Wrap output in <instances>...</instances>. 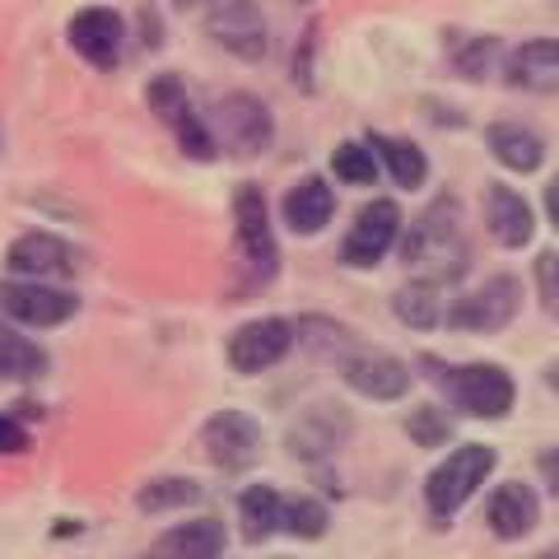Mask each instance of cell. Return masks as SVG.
<instances>
[{
    "instance_id": "cell-32",
    "label": "cell",
    "mask_w": 559,
    "mask_h": 559,
    "mask_svg": "<svg viewBox=\"0 0 559 559\" xmlns=\"http://www.w3.org/2000/svg\"><path fill=\"white\" fill-rule=\"evenodd\" d=\"M406 433L415 448H448L452 439V415L443 406H415L406 415Z\"/></svg>"
},
{
    "instance_id": "cell-16",
    "label": "cell",
    "mask_w": 559,
    "mask_h": 559,
    "mask_svg": "<svg viewBox=\"0 0 559 559\" xmlns=\"http://www.w3.org/2000/svg\"><path fill=\"white\" fill-rule=\"evenodd\" d=\"M5 266L14 280H61L75 271V252L57 234H24L5 248Z\"/></svg>"
},
{
    "instance_id": "cell-38",
    "label": "cell",
    "mask_w": 559,
    "mask_h": 559,
    "mask_svg": "<svg viewBox=\"0 0 559 559\" xmlns=\"http://www.w3.org/2000/svg\"><path fill=\"white\" fill-rule=\"evenodd\" d=\"M536 559H559V540H555V546H546V550H540Z\"/></svg>"
},
{
    "instance_id": "cell-18",
    "label": "cell",
    "mask_w": 559,
    "mask_h": 559,
    "mask_svg": "<svg viewBox=\"0 0 559 559\" xmlns=\"http://www.w3.org/2000/svg\"><path fill=\"white\" fill-rule=\"evenodd\" d=\"M503 80L527 94L559 90V38H527L503 57Z\"/></svg>"
},
{
    "instance_id": "cell-34",
    "label": "cell",
    "mask_w": 559,
    "mask_h": 559,
    "mask_svg": "<svg viewBox=\"0 0 559 559\" xmlns=\"http://www.w3.org/2000/svg\"><path fill=\"white\" fill-rule=\"evenodd\" d=\"M536 476H540V485L550 489V495L559 499V448H546L536 457Z\"/></svg>"
},
{
    "instance_id": "cell-28",
    "label": "cell",
    "mask_w": 559,
    "mask_h": 559,
    "mask_svg": "<svg viewBox=\"0 0 559 559\" xmlns=\"http://www.w3.org/2000/svg\"><path fill=\"white\" fill-rule=\"evenodd\" d=\"M331 173H336V182H345V187H373L382 164L369 150V140H341V145L331 150Z\"/></svg>"
},
{
    "instance_id": "cell-37",
    "label": "cell",
    "mask_w": 559,
    "mask_h": 559,
    "mask_svg": "<svg viewBox=\"0 0 559 559\" xmlns=\"http://www.w3.org/2000/svg\"><path fill=\"white\" fill-rule=\"evenodd\" d=\"M546 382H550V392H559V364H550V369H546Z\"/></svg>"
},
{
    "instance_id": "cell-21",
    "label": "cell",
    "mask_w": 559,
    "mask_h": 559,
    "mask_svg": "<svg viewBox=\"0 0 559 559\" xmlns=\"http://www.w3.org/2000/svg\"><path fill=\"white\" fill-rule=\"evenodd\" d=\"M485 145L495 154L499 168L522 173V178L546 164V140H540L532 127H522V121H495V127H485Z\"/></svg>"
},
{
    "instance_id": "cell-20",
    "label": "cell",
    "mask_w": 559,
    "mask_h": 559,
    "mask_svg": "<svg viewBox=\"0 0 559 559\" xmlns=\"http://www.w3.org/2000/svg\"><path fill=\"white\" fill-rule=\"evenodd\" d=\"M229 546L219 518H187L154 540V559H219Z\"/></svg>"
},
{
    "instance_id": "cell-12",
    "label": "cell",
    "mask_w": 559,
    "mask_h": 559,
    "mask_svg": "<svg viewBox=\"0 0 559 559\" xmlns=\"http://www.w3.org/2000/svg\"><path fill=\"white\" fill-rule=\"evenodd\" d=\"M66 38H70V47H75L80 61H90L94 70H117L121 47H127V20L108 5H90L70 20Z\"/></svg>"
},
{
    "instance_id": "cell-30",
    "label": "cell",
    "mask_w": 559,
    "mask_h": 559,
    "mask_svg": "<svg viewBox=\"0 0 559 559\" xmlns=\"http://www.w3.org/2000/svg\"><path fill=\"white\" fill-rule=\"evenodd\" d=\"M145 103H150V112L164 121V127H173L187 108H191V98H187V84L173 75V70H164V75H154L150 80V90H145Z\"/></svg>"
},
{
    "instance_id": "cell-39",
    "label": "cell",
    "mask_w": 559,
    "mask_h": 559,
    "mask_svg": "<svg viewBox=\"0 0 559 559\" xmlns=\"http://www.w3.org/2000/svg\"><path fill=\"white\" fill-rule=\"evenodd\" d=\"M299 5H312V0H299Z\"/></svg>"
},
{
    "instance_id": "cell-4",
    "label": "cell",
    "mask_w": 559,
    "mask_h": 559,
    "mask_svg": "<svg viewBox=\"0 0 559 559\" xmlns=\"http://www.w3.org/2000/svg\"><path fill=\"white\" fill-rule=\"evenodd\" d=\"M234 242H238V261L248 271L252 285H266L280 271V242L271 229V205L266 191L257 182H238L234 191Z\"/></svg>"
},
{
    "instance_id": "cell-11",
    "label": "cell",
    "mask_w": 559,
    "mask_h": 559,
    "mask_svg": "<svg viewBox=\"0 0 559 559\" xmlns=\"http://www.w3.org/2000/svg\"><path fill=\"white\" fill-rule=\"evenodd\" d=\"M294 341H299L294 336V322H285V318H252L229 336V369L242 373V378H257V373L275 369V364L294 349Z\"/></svg>"
},
{
    "instance_id": "cell-6",
    "label": "cell",
    "mask_w": 559,
    "mask_h": 559,
    "mask_svg": "<svg viewBox=\"0 0 559 559\" xmlns=\"http://www.w3.org/2000/svg\"><path fill=\"white\" fill-rule=\"evenodd\" d=\"M271 140H275V117L266 98L238 90L215 103V145L229 150L234 159H257V154L271 150Z\"/></svg>"
},
{
    "instance_id": "cell-13",
    "label": "cell",
    "mask_w": 559,
    "mask_h": 559,
    "mask_svg": "<svg viewBox=\"0 0 559 559\" xmlns=\"http://www.w3.org/2000/svg\"><path fill=\"white\" fill-rule=\"evenodd\" d=\"M341 378L349 392H359L364 401H401L411 392V364L388 355V349H364V355H349L341 364Z\"/></svg>"
},
{
    "instance_id": "cell-7",
    "label": "cell",
    "mask_w": 559,
    "mask_h": 559,
    "mask_svg": "<svg viewBox=\"0 0 559 559\" xmlns=\"http://www.w3.org/2000/svg\"><path fill=\"white\" fill-rule=\"evenodd\" d=\"M401 224H406L401 219V205L392 197H373L355 215V224H349V234L341 242V261L345 266H355V271L378 266V261L401 242Z\"/></svg>"
},
{
    "instance_id": "cell-23",
    "label": "cell",
    "mask_w": 559,
    "mask_h": 559,
    "mask_svg": "<svg viewBox=\"0 0 559 559\" xmlns=\"http://www.w3.org/2000/svg\"><path fill=\"white\" fill-rule=\"evenodd\" d=\"M369 150L378 154V164L392 173V182L396 187H406V191H419L429 182V154L415 145V140H406V135H382V131H373L369 135Z\"/></svg>"
},
{
    "instance_id": "cell-17",
    "label": "cell",
    "mask_w": 559,
    "mask_h": 559,
    "mask_svg": "<svg viewBox=\"0 0 559 559\" xmlns=\"http://www.w3.org/2000/svg\"><path fill=\"white\" fill-rule=\"evenodd\" d=\"M485 522H489V532H495L499 540H522V536H532L536 522H540V499H536V489L522 485V480L495 485V495H489V503H485Z\"/></svg>"
},
{
    "instance_id": "cell-35",
    "label": "cell",
    "mask_w": 559,
    "mask_h": 559,
    "mask_svg": "<svg viewBox=\"0 0 559 559\" xmlns=\"http://www.w3.org/2000/svg\"><path fill=\"white\" fill-rule=\"evenodd\" d=\"M546 219H550V229L559 234V173L546 182Z\"/></svg>"
},
{
    "instance_id": "cell-29",
    "label": "cell",
    "mask_w": 559,
    "mask_h": 559,
    "mask_svg": "<svg viewBox=\"0 0 559 559\" xmlns=\"http://www.w3.org/2000/svg\"><path fill=\"white\" fill-rule=\"evenodd\" d=\"M326 527H331V513H326L322 499H312V495L285 499V527L280 532H289L294 540H322Z\"/></svg>"
},
{
    "instance_id": "cell-14",
    "label": "cell",
    "mask_w": 559,
    "mask_h": 559,
    "mask_svg": "<svg viewBox=\"0 0 559 559\" xmlns=\"http://www.w3.org/2000/svg\"><path fill=\"white\" fill-rule=\"evenodd\" d=\"M349 433H355V419H349L345 406H331V401H318V406H308L299 419L289 425V452L304 462H322L331 457Z\"/></svg>"
},
{
    "instance_id": "cell-2",
    "label": "cell",
    "mask_w": 559,
    "mask_h": 559,
    "mask_svg": "<svg viewBox=\"0 0 559 559\" xmlns=\"http://www.w3.org/2000/svg\"><path fill=\"white\" fill-rule=\"evenodd\" d=\"M425 369H433V388L443 392L448 411H457L466 419H503L513 411L518 388L503 364H439L425 359Z\"/></svg>"
},
{
    "instance_id": "cell-24",
    "label": "cell",
    "mask_w": 559,
    "mask_h": 559,
    "mask_svg": "<svg viewBox=\"0 0 559 559\" xmlns=\"http://www.w3.org/2000/svg\"><path fill=\"white\" fill-rule=\"evenodd\" d=\"M392 312H396V322L401 326H411V331H433V326H443L448 318V304H443V285H433V280H411V285H401L392 294Z\"/></svg>"
},
{
    "instance_id": "cell-1",
    "label": "cell",
    "mask_w": 559,
    "mask_h": 559,
    "mask_svg": "<svg viewBox=\"0 0 559 559\" xmlns=\"http://www.w3.org/2000/svg\"><path fill=\"white\" fill-rule=\"evenodd\" d=\"M401 261L419 275L433 280V285H448V280H462L471 248H466V229H462V205L452 197H439L425 215L411 224L406 242H401Z\"/></svg>"
},
{
    "instance_id": "cell-22",
    "label": "cell",
    "mask_w": 559,
    "mask_h": 559,
    "mask_svg": "<svg viewBox=\"0 0 559 559\" xmlns=\"http://www.w3.org/2000/svg\"><path fill=\"white\" fill-rule=\"evenodd\" d=\"M238 522H242V540L261 546L285 527V495L275 485H248L238 495Z\"/></svg>"
},
{
    "instance_id": "cell-31",
    "label": "cell",
    "mask_w": 559,
    "mask_h": 559,
    "mask_svg": "<svg viewBox=\"0 0 559 559\" xmlns=\"http://www.w3.org/2000/svg\"><path fill=\"white\" fill-rule=\"evenodd\" d=\"M173 135H178V145H182V154L187 159H197V164H210L219 154V145H215V131L205 127V117L197 112V108H187L178 121L168 127Z\"/></svg>"
},
{
    "instance_id": "cell-8",
    "label": "cell",
    "mask_w": 559,
    "mask_h": 559,
    "mask_svg": "<svg viewBox=\"0 0 559 559\" xmlns=\"http://www.w3.org/2000/svg\"><path fill=\"white\" fill-rule=\"evenodd\" d=\"M0 308H5L10 322L33 326V331H51V326H66L70 318L80 312V299L70 289H57L47 280H5L0 285Z\"/></svg>"
},
{
    "instance_id": "cell-10",
    "label": "cell",
    "mask_w": 559,
    "mask_h": 559,
    "mask_svg": "<svg viewBox=\"0 0 559 559\" xmlns=\"http://www.w3.org/2000/svg\"><path fill=\"white\" fill-rule=\"evenodd\" d=\"M201 448L219 471H248L261 457V425L248 411L224 406L201 425Z\"/></svg>"
},
{
    "instance_id": "cell-33",
    "label": "cell",
    "mask_w": 559,
    "mask_h": 559,
    "mask_svg": "<svg viewBox=\"0 0 559 559\" xmlns=\"http://www.w3.org/2000/svg\"><path fill=\"white\" fill-rule=\"evenodd\" d=\"M28 443H33V439H28V429H24L14 415L0 411V457H24Z\"/></svg>"
},
{
    "instance_id": "cell-5",
    "label": "cell",
    "mask_w": 559,
    "mask_h": 559,
    "mask_svg": "<svg viewBox=\"0 0 559 559\" xmlns=\"http://www.w3.org/2000/svg\"><path fill=\"white\" fill-rule=\"evenodd\" d=\"M522 312V280L518 275H489L485 285L457 294L448 304V331H471V336H499L503 326H513Z\"/></svg>"
},
{
    "instance_id": "cell-26",
    "label": "cell",
    "mask_w": 559,
    "mask_h": 559,
    "mask_svg": "<svg viewBox=\"0 0 559 559\" xmlns=\"http://www.w3.org/2000/svg\"><path fill=\"white\" fill-rule=\"evenodd\" d=\"M47 373V349L20 331H0V382H33Z\"/></svg>"
},
{
    "instance_id": "cell-19",
    "label": "cell",
    "mask_w": 559,
    "mask_h": 559,
    "mask_svg": "<svg viewBox=\"0 0 559 559\" xmlns=\"http://www.w3.org/2000/svg\"><path fill=\"white\" fill-rule=\"evenodd\" d=\"M285 224L299 238H312V234H322L331 215H336V191H331L326 178H318V173H308V178H299L289 191H285Z\"/></svg>"
},
{
    "instance_id": "cell-9",
    "label": "cell",
    "mask_w": 559,
    "mask_h": 559,
    "mask_svg": "<svg viewBox=\"0 0 559 559\" xmlns=\"http://www.w3.org/2000/svg\"><path fill=\"white\" fill-rule=\"evenodd\" d=\"M205 33L238 61H261L271 51V28L261 20L257 0H215L205 10Z\"/></svg>"
},
{
    "instance_id": "cell-25",
    "label": "cell",
    "mask_w": 559,
    "mask_h": 559,
    "mask_svg": "<svg viewBox=\"0 0 559 559\" xmlns=\"http://www.w3.org/2000/svg\"><path fill=\"white\" fill-rule=\"evenodd\" d=\"M201 499H205V489H201V480H191V476H154V480H145L135 489V509L150 513V518L187 513V509H197Z\"/></svg>"
},
{
    "instance_id": "cell-27",
    "label": "cell",
    "mask_w": 559,
    "mask_h": 559,
    "mask_svg": "<svg viewBox=\"0 0 559 559\" xmlns=\"http://www.w3.org/2000/svg\"><path fill=\"white\" fill-rule=\"evenodd\" d=\"M499 51H503V43L495 38V33H471V38H452L448 61L462 80H485L489 70H495Z\"/></svg>"
},
{
    "instance_id": "cell-36",
    "label": "cell",
    "mask_w": 559,
    "mask_h": 559,
    "mask_svg": "<svg viewBox=\"0 0 559 559\" xmlns=\"http://www.w3.org/2000/svg\"><path fill=\"white\" fill-rule=\"evenodd\" d=\"M178 10H201V5H215V0H173Z\"/></svg>"
},
{
    "instance_id": "cell-15",
    "label": "cell",
    "mask_w": 559,
    "mask_h": 559,
    "mask_svg": "<svg viewBox=\"0 0 559 559\" xmlns=\"http://www.w3.org/2000/svg\"><path fill=\"white\" fill-rule=\"evenodd\" d=\"M485 229L489 238L499 242V248H527V242L536 238V215L522 191H513L509 182H489L485 187Z\"/></svg>"
},
{
    "instance_id": "cell-3",
    "label": "cell",
    "mask_w": 559,
    "mask_h": 559,
    "mask_svg": "<svg viewBox=\"0 0 559 559\" xmlns=\"http://www.w3.org/2000/svg\"><path fill=\"white\" fill-rule=\"evenodd\" d=\"M499 466V452L489 443H457L425 476V509L433 522H452L471 499L480 495V485L495 476Z\"/></svg>"
}]
</instances>
